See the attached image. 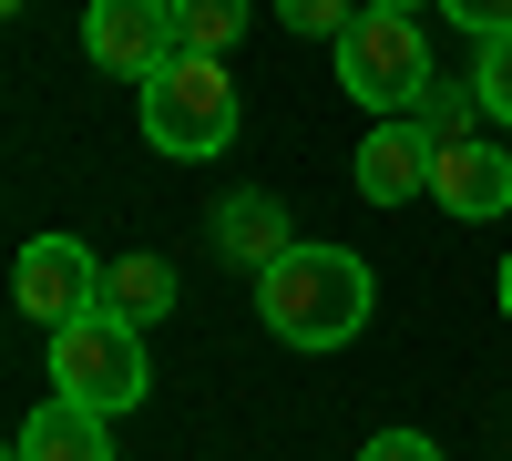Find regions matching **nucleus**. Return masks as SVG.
I'll use <instances>...</instances> for the list:
<instances>
[{
	"label": "nucleus",
	"mask_w": 512,
	"mask_h": 461,
	"mask_svg": "<svg viewBox=\"0 0 512 461\" xmlns=\"http://www.w3.org/2000/svg\"><path fill=\"white\" fill-rule=\"evenodd\" d=\"M256 318L287 349H349L369 318V267L349 246H287L277 267H256Z\"/></svg>",
	"instance_id": "nucleus-1"
},
{
	"label": "nucleus",
	"mask_w": 512,
	"mask_h": 461,
	"mask_svg": "<svg viewBox=\"0 0 512 461\" xmlns=\"http://www.w3.org/2000/svg\"><path fill=\"white\" fill-rule=\"evenodd\" d=\"M52 400H82V410H103V421H113V410H144V400H154L144 328L113 318V308L52 328Z\"/></svg>",
	"instance_id": "nucleus-2"
},
{
	"label": "nucleus",
	"mask_w": 512,
	"mask_h": 461,
	"mask_svg": "<svg viewBox=\"0 0 512 461\" xmlns=\"http://www.w3.org/2000/svg\"><path fill=\"white\" fill-rule=\"evenodd\" d=\"M338 52V82H349V103H369L379 123H410L420 93H431V41H420L410 11H359L349 31L328 41Z\"/></svg>",
	"instance_id": "nucleus-3"
},
{
	"label": "nucleus",
	"mask_w": 512,
	"mask_h": 461,
	"mask_svg": "<svg viewBox=\"0 0 512 461\" xmlns=\"http://www.w3.org/2000/svg\"><path fill=\"white\" fill-rule=\"evenodd\" d=\"M144 134H154V154H175V164L226 154L236 144V82H226V62L175 52V62L144 82Z\"/></svg>",
	"instance_id": "nucleus-4"
},
{
	"label": "nucleus",
	"mask_w": 512,
	"mask_h": 461,
	"mask_svg": "<svg viewBox=\"0 0 512 461\" xmlns=\"http://www.w3.org/2000/svg\"><path fill=\"white\" fill-rule=\"evenodd\" d=\"M11 298H21V318L72 328V318H93V308H103V257H93L82 236H31V246H21V267H11Z\"/></svg>",
	"instance_id": "nucleus-5"
},
{
	"label": "nucleus",
	"mask_w": 512,
	"mask_h": 461,
	"mask_svg": "<svg viewBox=\"0 0 512 461\" xmlns=\"http://www.w3.org/2000/svg\"><path fill=\"white\" fill-rule=\"evenodd\" d=\"M82 52H93L103 72L154 82L164 62H175V0H93V11H82Z\"/></svg>",
	"instance_id": "nucleus-6"
},
{
	"label": "nucleus",
	"mask_w": 512,
	"mask_h": 461,
	"mask_svg": "<svg viewBox=\"0 0 512 461\" xmlns=\"http://www.w3.org/2000/svg\"><path fill=\"white\" fill-rule=\"evenodd\" d=\"M431 195L451 205L461 226L512 216V154H502L492 134H431Z\"/></svg>",
	"instance_id": "nucleus-7"
},
{
	"label": "nucleus",
	"mask_w": 512,
	"mask_h": 461,
	"mask_svg": "<svg viewBox=\"0 0 512 461\" xmlns=\"http://www.w3.org/2000/svg\"><path fill=\"white\" fill-rule=\"evenodd\" d=\"M359 195H369V205L431 195V134H420V123H369V144H359Z\"/></svg>",
	"instance_id": "nucleus-8"
},
{
	"label": "nucleus",
	"mask_w": 512,
	"mask_h": 461,
	"mask_svg": "<svg viewBox=\"0 0 512 461\" xmlns=\"http://www.w3.org/2000/svg\"><path fill=\"white\" fill-rule=\"evenodd\" d=\"M11 461H113L103 410H82V400H41L31 421H21V441H11Z\"/></svg>",
	"instance_id": "nucleus-9"
},
{
	"label": "nucleus",
	"mask_w": 512,
	"mask_h": 461,
	"mask_svg": "<svg viewBox=\"0 0 512 461\" xmlns=\"http://www.w3.org/2000/svg\"><path fill=\"white\" fill-rule=\"evenodd\" d=\"M216 257L226 267H277L287 257V205L277 195H226L216 205Z\"/></svg>",
	"instance_id": "nucleus-10"
},
{
	"label": "nucleus",
	"mask_w": 512,
	"mask_h": 461,
	"mask_svg": "<svg viewBox=\"0 0 512 461\" xmlns=\"http://www.w3.org/2000/svg\"><path fill=\"white\" fill-rule=\"evenodd\" d=\"M103 308L113 318H164V308H175V267L144 257V246H134V257H103Z\"/></svg>",
	"instance_id": "nucleus-11"
},
{
	"label": "nucleus",
	"mask_w": 512,
	"mask_h": 461,
	"mask_svg": "<svg viewBox=\"0 0 512 461\" xmlns=\"http://www.w3.org/2000/svg\"><path fill=\"white\" fill-rule=\"evenodd\" d=\"M246 31V0H175V52L226 62V41Z\"/></svg>",
	"instance_id": "nucleus-12"
},
{
	"label": "nucleus",
	"mask_w": 512,
	"mask_h": 461,
	"mask_svg": "<svg viewBox=\"0 0 512 461\" xmlns=\"http://www.w3.org/2000/svg\"><path fill=\"white\" fill-rule=\"evenodd\" d=\"M472 103H482L492 123H512V31L472 52Z\"/></svg>",
	"instance_id": "nucleus-13"
},
{
	"label": "nucleus",
	"mask_w": 512,
	"mask_h": 461,
	"mask_svg": "<svg viewBox=\"0 0 512 461\" xmlns=\"http://www.w3.org/2000/svg\"><path fill=\"white\" fill-rule=\"evenodd\" d=\"M359 11H369V0H277V21H287L297 41H338Z\"/></svg>",
	"instance_id": "nucleus-14"
},
{
	"label": "nucleus",
	"mask_w": 512,
	"mask_h": 461,
	"mask_svg": "<svg viewBox=\"0 0 512 461\" xmlns=\"http://www.w3.org/2000/svg\"><path fill=\"white\" fill-rule=\"evenodd\" d=\"M441 11L472 31V41H502V31H512V0H441Z\"/></svg>",
	"instance_id": "nucleus-15"
},
{
	"label": "nucleus",
	"mask_w": 512,
	"mask_h": 461,
	"mask_svg": "<svg viewBox=\"0 0 512 461\" xmlns=\"http://www.w3.org/2000/svg\"><path fill=\"white\" fill-rule=\"evenodd\" d=\"M359 461H441V441H420V431H379Z\"/></svg>",
	"instance_id": "nucleus-16"
},
{
	"label": "nucleus",
	"mask_w": 512,
	"mask_h": 461,
	"mask_svg": "<svg viewBox=\"0 0 512 461\" xmlns=\"http://www.w3.org/2000/svg\"><path fill=\"white\" fill-rule=\"evenodd\" d=\"M502 318H512V257H502Z\"/></svg>",
	"instance_id": "nucleus-17"
},
{
	"label": "nucleus",
	"mask_w": 512,
	"mask_h": 461,
	"mask_svg": "<svg viewBox=\"0 0 512 461\" xmlns=\"http://www.w3.org/2000/svg\"><path fill=\"white\" fill-rule=\"evenodd\" d=\"M369 11H420V0H369Z\"/></svg>",
	"instance_id": "nucleus-18"
}]
</instances>
